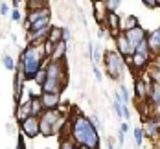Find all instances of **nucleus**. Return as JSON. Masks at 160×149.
Returning a JSON list of instances; mask_svg holds the SVG:
<instances>
[{"mask_svg":"<svg viewBox=\"0 0 160 149\" xmlns=\"http://www.w3.org/2000/svg\"><path fill=\"white\" fill-rule=\"evenodd\" d=\"M26 6L28 9H42V7H48V0H28Z\"/></svg>","mask_w":160,"mask_h":149,"instance_id":"22","label":"nucleus"},{"mask_svg":"<svg viewBox=\"0 0 160 149\" xmlns=\"http://www.w3.org/2000/svg\"><path fill=\"white\" fill-rule=\"evenodd\" d=\"M70 39H72V32H70V28H63V41L68 44Z\"/></svg>","mask_w":160,"mask_h":149,"instance_id":"31","label":"nucleus"},{"mask_svg":"<svg viewBox=\"0 0 160 149\" xmlns=\"http://www.w3.org/2000/svg\"><path fill=\"white\" fill-rule=\"evenodd\" d=\"M30 105H32V116H39L42 114V103H41V98L39 96H32V99H30Z\"/></svg>","mask_w":160,"mask_h":149,"instance_id":"20","label":"nucleus"},{"mask_svg":"<svg viewBox=\"0 0 160 149\" xmlns=\"http://www.w3.org/2000/svg\"><path fill=\"white\" fill-rule=\"evenodd\" d=\"M42 61H46L42 44H28L26 48L20 52V59H18V68L22 70L26 79H33L35 74L42 68Z\"/></svg>","mask_w":160,"mask_h":149,"instance_id":"2","label":"nucleus"},{"mask_svg":"<svg viewBox=\"0 0 160 149\" xmlns=\"http://www.w3.org/2000/svg\"><path fill=\"white\" fill-rule=\"evenodd\" d=\"M46 76L48 79H59V81L68 83V72H66V63L64 61H52L48 59V63L44 65Z\"/></svg>","mask_w":160,"mask_h":149,"instance_id":"4","label":"nucleus"},{"mask_svg":"<svg viewBox=\"0 0 160 149\" xmlns=\"http://www.w3.org/2000/svg\"><path fill=\"white\" fill-rule=\"evenodd\" d=\"M134 53L145 55V57H149V59L153 61V55H151V50H149V44H147V39H144L142 42H138V44H136V52H134Z\"/></svg>","mask_w":160,"mask_h":149,"instance_id":"21","label":"nucleus"},{"mask_svg":"<svg viewBox=\"0 0 160 149\" xmlns=\"http://www.w3.org/2000/svg\"><path fill=\"white\" fill-rule=\"evenodd\" d=\"M39 120L44 122V123H48V125H52V127L55 129V132H57L59 127L63 125V122L66 120V116L61 114L59 109H53V111H42V114L39 116Z\"/></svg>","mask_w":160,"mask_h":149,"instance_id":"6","label":"nucleus"},{"mask_svg":"<svg viewBox=\"0 0 160 149\" xmlns=\"http://www.w3.org/2000/svg\"><path fill=\"white\" fill-rule=\"evenodd\" d=\"M20 18H22V15H20L18 7H13V11H11V20H13V22H18Z\"/></svg>","mask_w":160,"mask_h":149,"instance_id":"33","label":"nucleus"},{"mask_svg":"<svg viewBox=\"0 0 160 149\" xmlns=\"http://www.w3.org/2000/svg\"><path fill=\"white\" fill-rule=\"evenodd\" d=\"M123 118H125V120H129V118H131V111H129V105H125V103H123Z\"/></svg>","mask_w":160,"mask_h":149,"instance_id":"36","label":"nucleus"},{"mask_svg":"<svg viewBox=\"0 0 160 149\" xmlns=\"http://www.w3.org/2000/svg\"><path fill=\"white\" fill-rule=\"evenodd\" d=\"M142 2H144L145 7H149V9H155V7L160 6V0H142Z\"/></svg>","mask_w":160,"mask_h":149,"instance_id":"30","label":"nucleus"},{"mask_svg":"<svg viewBox=\"0 0 160 149\" xmlns=\"http://www.w3.org/2000/svg\"><path fill=\"white\" fill-rule=\"evenodd\" d=\"M46 79H48V76H46V70H44V66L35 74V77H33L32 81H35V85H39V87H42L44 83H46Z\"/></svg>","mask_w":160,"mask_h":149,"instance_id":"24","label":"nucleus"},{"mask_svg":"<svg viewBox=\"0 0 160 149\" xmlns=\"http://www.w3.org/2000/svg\"><path fill=\"white\" fill-rule=\"evenodd\" d=\"M20 131L28 138H35L41 134V120L37 116H28L24 122H20Z\"/></svg>","mask_w":160,"mask_h":149,"instance_id":"5","label":"nucleus"},{"mask_svg":"<svg viewBox=\"0 0 160 149\" xmlns=\"http://www.w3.org/2000/svg\"><path fill=\"white\" fill-rule=\"evenodd\" d=\"M26 149H28V147H26Z\"/></svg>","mask_w":160,"mask_h":149,"instance_id":"42","label":"nucleus"},{"mask_svg":"<svg viewBox=\"0 0 160 149\" xmlns=\"http://www.w3.org/2000/svg\"><path fill=\"white\" fill-rule=\"evenodd\" d=\"M94 76H96V81H101L103 79V76H101V72H99L98 66H94Z\"/></svg>","mask_w":160,"mask_h":149,"instance_id":"37","label":"nucleus"},{"mask_svg":"<svg viewBox=\"0 0 160 149\" xmlns=\"http://www.w3.org/2000/svg\"><path fill=\"white\" fill-rule=\"evenodd\" d=\"M2 63H4V68H6V70H9V72H13V70H17V68H18V65L15 63V59H13L11 55H8V53L4 55Z\"/></svg>","mask_w":160,"mask_h":149,"instance_id":"23","label":"nucleus"},{"mask_svg":"<svg viewBox=\"0 0 160 149\" xmlns=\"http://www.w3.org/2000/svg\"><path fill=\"white\" fill-rule=\"evenodd\" d=\"M147 44H149L153 61H155V57L160 55V28L155 30V32H151V33H147Z\"/></svg>","mask_w":160,"mask_h":149,"instance_id":"14","label":"nucleus"},{"mask_svg":"<svg viewBox=\"0 0 160 149\" xmlns=\"http://www.w3.org/2000/svg\"><path fill=\"white\" fill-rule=\"evenodd\" d=\"M50 42H53V44H57V42H61L63 41V28H57V26H50V32H48V39Z\"/></svg>","mask_w":160,"mask_h":149,"instance_id":"19","label":"nucleus"},{"mask_svg":"<svg viewBox=\"0 0 160 149\" xmlns=\"http://www.w3.org/2000/svg\"><path fill=\"white\" fill-rule=\"evenodd\" d=\"M41 103H42V109L44 111H53V109H59L61 105V94H48V92H41L39 94Z\"/></svg>","mask_w":160,"mask_h":149,"instance_id":"11","label":"nucleus"},{"mask_svg":"<svg viewBox=\"0 0 160 149\" xmlns=\"http://www.w3.org/2000/svg\"><path fill=\"white\" fill-rule=\"evenodd\" d=\"M136 26H140V24H138V18H136L134 15L122 17V24H120V30H122V32L132 30V28H136Z\"/></svg>","mask_w":160,"mask_h":149,"instance_id":"18","label":"nucleus"},{"mask_svg":"<svg viewBox=\"0 0 160 149\" xmlns=\"http://www.w3.org/2000/svg\"><path fill=\"white\" fill-rule=\"evenodd\" d=\"M120 131H122V132H127V131H129V125H127V123H122V127H120Z\"/></svg>","mask_w":160,"mask_h":149,"instance_id":"41","label":"nucleus"},{"mask_svg":"<svg viewBox=\"0 0 160 149\" xmlns=\"http://www.w3.org/2000/svg\"><path fill=\"white\" fill-rule=\"evenodd\" d=\"M44 17H52L50 7H42V9H28L26 13V20H24V30L30 32L33 22H37L39 18H44Z\"/></svg>","mask_w":160,"mask_h":149,"instance_id":"9","label":"nucleus"},{"mask_svg":"<svg viewBox=\"0 0 160 149\" xmlns=\"http://www.w3.org/2000/svg\"><path fill=\"white\" fill-rule=\"evenodd\" d=\"M153 66H155V68H157V70L160 72V55H157V57H155V61H153Z\"/></svg>","mask_w":160,"mask_h":149,"instance_id":"38","label":"nucleus"},{"mask_svg":"<svg viewBox=\"0 0 160 149\" xmlns=\"http://www.w3.org/2000/svg\"><path fill=\"white\" fill-rule=\"evenodd\" d=\"M103 65H105V72L111 79H122L123 76V68H125V61L123 57L116 52V50H109L103 55Z\"/></svg>","mask_w":160,"mask_h":149,"instance_id":"3","label":"nucleus"},{"mask_svg":"<svg viewBox=\"0 0 160 149\" xmlns=\"http://www.w3.org/2000/svg\"><path fill=\"white\" fill-rule=\"evenodd\" d=\"M32 99V98H30ZM30 99H24L20 103H17V109H15V118L18 122H24L28 116H32V105H30Z\"/></svg>","mask_w":160,"mask_h":149,"instance_id":"15","label":"nucleus"},{"mask_svg":"<svg viewBox=\"0 0 160 149\" xmlns=\"http://www.w3.org/2000/svg\"><path fill=\"white\" fill-rule=\"evenodd\" d=\"M66 88V81L59 79H46V83L41 87V92H48V94H61Z\"/></svg>","mask_w":160,"mask_h":149,"instance_id":"12","label":"nucleus"},{"mask_svg":"<svg viewBox=\"0 0 160 149\" xmlns=\"http://www.w3.org/2000/svg\"><path fill=\"white\" fill-rule=\"evenodd\" d=\"M103 4H105V7H107V11H118V7H120V4H122V0H105Z\"/></svg>","mask_w":160,"mask_h":149,"instance_id":"27","label":"nucleus"},{"mask_svg":"<svg viewBox=\"0 0 160 149\" xmlns=\"http://www.w3.org/2000/svg\"><path fill=\"white\" fill-rule=\"evenodd\" d=\"M90 122H92V125L96 127L98 131H101V129H103V125H101V122H99V118H98V116H90Z\"/></svg>","mask_w":160,"mask_h":149,"instance_id":"32","label":"nucleus"},{"mask_svg":"<svg viewBox=\"0 0 160 149\" xmlns=\"http://www.w3.org/2000/svg\"><path fill=\"white\" fill-rule=\"evenodd\" d=\"M107 144H109V149H120V147H116V144H114V140H112V138L107 140Z\"/></svg>","mask_w":160,"mask_h":149,"instance_id":"39","label":"nucleus"},{"mask_svg":"<svg viewBox=\"0 0 160 149\" xmlns=\"http://www.w3.org/2000/svg\"><path fill=\"white\" fill-rule=\"evenodd\" d=\"M118 140H120V144H123V142H125V132H118Z\"/></svg>","mask_w":160,"mask_h":149,"instance_id":"40","label":"nucleus"},{"mask_svg":"<svg viewBox=\"0 0 160 149\" xmlns=\"http://www.w3.org/2000/svg\"><path fill=\"white\" fill-rule=\"evenodd\" d=\"M66 50H68V44H66L64 41L57 42L50 59H52V61H66Z\"/></svg>","mask_w":160,"mask_h":149,"instance_id":"16","label":"nucleus"},{"mask_svg":"<svg viewBox=\"0 0 160 149\" xmlns=\"http://www.w3.org/2000/svg\"><path fill=\"white\" fill-rule=\"evenodd\" d=\"M53 48H55V44H53V42H50V41H44V42H42V50H44V55H46V59H50V57H52Z\"/></svg>","mask_w":160,"mask_h":149,"instance_id":"28","label":"nucleus"},{"mask_svg":"<svg viewBox=\"0 0 160 149\" xmlns=\"http://www.w3.org/2000/svg\"><path fill=\"white\" fill-rule=\"evenodd\" d=\"M120 24H122V17L118 15L116 11H107V17H105V28L111 32L112 37H118L122 30H120Z\"/></svg>","mask_w":160,"mask_h":149,"instance_id":"8","label":"nucleus"},{"mask_svg":"<svg viewBox=\"0 0 160 149\" xmlns=\"http://www.w3.org/2000/svg\"><path fill=\"white\" fill-rule=\"evenodd\" d=\"M9 13V7H8V4H0V15H8Z\"/></svg>","mask_w":160,"mask_h":149,"instance_id":"35","label":"nucleus"},{"mask_svg":"<svg viewBox=\"0 0 160 149\" xmlns=\"http://www.w3.org/2000/svg\"><path fill=\"white\" fill-rule=\"evenodd\" d=\"M132 134H134V144L140 147V146L144 144V129H142V127H136V129L132 131Z\"/></svg>","mask_w":160,"mask_h":149,"instance_id":"26","label":"nucleus"},{"mask_svg":"<svg viewBox=\"0 0 160 149\" xmlns=\"http://www.w3.org/2000/svg\"><path fill=\"white\" fill-rule=\"evenodd\" d=\"M149 87H151V83L144 81L142 77H138L134 81V99H136V103L147 101V98H149Z\"/></svg>","mask_w":160,"mask_h":149,"instance_id":"10","label":"nucleus"},{"mask_svg":"<svg viewBox=\"0 0 160 149\" xmlns=\"http://www.w3.org/2000/svg\"><path fill=\"white\" fill-rule=\"evenodd\" d=\"M107 32H109V30H107L105 26H101L99 32H98V37H99V39H105V37H107Z\"/></svg>","mask_w":160,"mask_h":149,"instance_id":"34","label":"nucleus"},{"mask_svg":"<svg viewBox=\"0 0 160 149\" xmlns=\"http://www.w3.org/2000/svg\"><path fill=\"white\" fill-rule=\"evenodd\" d=\"M72 140L76 142L78 149H99V131L92 125L90 118H87L76 107H72Z\"/></svg>","mask_w":160,"mask_h":149,"instance_id":"1","label":"nucleus"},{"mask_svg":"<svg viewBox=\"0 0 160 149\" xmlns=\"http://www.w3.org/2000/svg\"><path fill=\"white\" fill-rule=\"evenodd\" d=\"M120 96H122V101H123L125 105H129V99H131V98H129V90L123 87V85L120 87Z\"/></svg>","mask_w":160,"mask_h":149,"instance_id":"29","label":"nucleus"},{"mask_svg":"<svg viewBox=\"0 0 160 149\" xmlns=\"http://www.w3.org/2000/svg\"><path fill=\"white\" fill-rule=\"evenodd\" d=\"M59 149H78V146H76V142L72 138H61Z\"/></svg>","mask_w":160,"mask_h":149,"instance_id":"25","label":"nucleus"},{"mask_svg":"<svg viewBox=\"0 0 160 149\" xmlns=\"http://www.w3.org/2000/svg\"><path fill=\"white\" fill-rule=\"evenodd\" d=\"M147 101L151 103V107H158L160 105V83H151Z\"/></svg>","mask_w":160,"mask_h":149,"instance_id":"17","label":"nucleus"},{"mask_svg":"<svg viewBox=\"0 0 160 149\" xmlns=\"http://www.w3.org/2000/svg\"><path fill=\"white\" fill-rule=\"evenodd\" d=\"M125 33V37H127V41L131 42V44H138V42H142L144 39H147V32H145L142 26H136V28H132V30H127Z\"/></svg>","mask_w":160,"mask_h":149,"instance_id":"13","label":"nucleus"},{"mask_svg":"<svg viewBox=\"0 0 160 149\" xmlns=\"http://www.w3.org/2000/svg\"><path fill=\"white\" fill-rule=\"evenodd\" d=\"M114 41H116V52H118L123 59H125V57H129V55H132V53L136 52V46L129 42L123 32L120 33L118 37H114Z\"/></svg>","mask_w":160,"mask_h":149,"instance_id":"7","label":"nucleus"}]
</instances>
